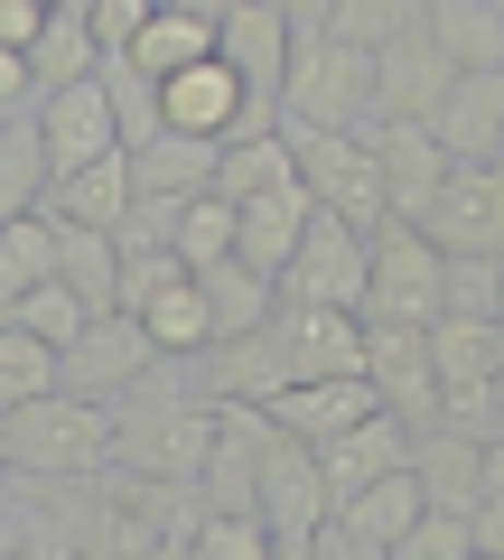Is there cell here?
<instances>
[{"mask_svg":"<svg viewBox=\"0 0 504 560\" xmlns=\"http://www.w3.org/2000/svg\"><path fill=\"white\" fill-rule=\"evenodd\" d=\"M262 440H271L262 401H215V440H206V467H197L206 514H262Z\"/></svg>","mask_w":504,"mask_h":560,"instance_id":"9c48e42d","label":"cell"},{"mask_svg":"<svg viewBox=\"0 0 504 560\" xmlns=\"http://www.w3.org/2000/svg\"><path fill=\"white\" fill-rule=\"evenodd\" d=\"M300 234H308V187H300V178L271 187V197H253V206H234V261H253L262 280L290 271Z\"/></svg>","mask_w":504,"mask_h":560,"instance_id":"44dd1931","label":"cell"},{"mask_svg":"<svg viewBox=\"0 0 504 560\" xmlns=\"http://www.w3.org/2000/svg\"><path fill=\"white\" fill-rule=\"evenodd\" d=\"M224 253H234V206L206 187V197H187V215H178V261L206 271V261H224Z\"/></svg>","mask_w":504,"mask_h":560,"instance_id":"74e56055","label":"cell"},{"mask_svg":"<svg viewBox=\"0 0 504 560\" xmlns=\"http://www.w3.org/2000/svg\"><path fill=\"white\" fill-rule=\"evenodd\" d=\"M271 420H281L290 440H337V430H355V420H374V383L364 374H327V383H290V393H271L262 401Z\"/></svg>","mask_w":504,"mask_h":560,"instance_id":"ffe728a7","label":"cell"},{"mask_svg":"<svg viewBox=\"0 0 504 560\" xmlns=\"http://www.w3.org/2000/svg\"><path fill=\"white\" fill-rule=\"evenodd\" d=\"M94 66H103V47H94V28H84V10H47V28L28 38V84L57 94V84H84Z\"/></svg>","mask_w":504,"mask_h":560,"instance_id":"4316f807","label":"cell"},{"mask_svg":"<svg viewBox=\"0 0 504 560\" xmlns=\"http://www.w3.org/2000/svg\"><path fill=\"white\" fill-rule=\"evenodd\" d=\"M421 20V0H327V38H345V47H374L392 38V28H411Z\"/></svg>","mask_w":504,"mask_h":560,"instance_id":"d590c367","label":"cell"},{"mask_svg":"<svg viewBox=\"0 0 504 560\" xmlns=\"http://www.w3.org/2000/svg\"><path fill=\"white\" fill-rule=\"evenodd\" d=\"M355 140L374 150V178H384V206L402 224L430 215V197L448 187V150L430 140V121H355Z\"/></svg>","mask_w":504,"mask_h":560,"instance_id":"7c38bea8","label":"cell"},{"mask_svg":"<svg viewBox=\"0 0 504 560\" xmlns=\"http://www.w3.org/2000/svg\"><path fill=\"white\" fill-rule=\"evenodd\" d=\"M439 271L448 261L421 243V224L384 215L374 234H364V327H430L439 318Z\"/></svg>","mask_w":504,"mask_h":560,"instance_id":"277c9868","label":"cell"},{"mask_svg":"<svg viewBox=\"0 0 504 560\" xmlns=\"http://www.w3.org/2000/svg\"><path fill=\"white\" fill-rule=\"evenodd\" d=\"M411 486L430 514H477L485 504V448L458 430H411Z\"/></svg>","mask_w":504,"mask_h":560,"instance_id":"e0dca14e","label":"cell"},{"mask_svg":"<svg viewBox=\"0 0 504 560\" xmlns=\"http://www.w3.org/2000/svg\"><path fill=\"white\" fill-rule=\"evenodd\" d=\"M430 374H439V401L485 393L504 374V327L495 318H430Z\"/></svg>","mask_w":504,"mask_h":560,"instance_id":"7402d4cb","label":"cell"},{"mask_svg":"<svg viewBox=\"0 0 504 560\" xmlns=\"http://www.w3.org/2000/svg\"><path fill=\"white\" fill-rule=\"evenodd\" d=\"M197 300H206V327H215V337H243V327H262L271 308H281V300H271V280L253 271V261H234V253L197 271Z\"/></svg>","mask_w":504,"mask_h":560,"instance_id":"603a6c76","label":"cell"},{"mask_svg":"<svg viewBox=\"0 0 504 560\" xmlns=\"http://www.w3.org/2000/svg\"><path fill=\"white\" fill-rule=\"evenodd\" d=\"M131 318L150 327V346H160V355H197V346L215 337V327H206V300H197V271H187V280H168V290H150V300L131 308Z\"/></svg>","mask_w":504,"mask_h":560,"instance_id":"d6a6232c","label":"cell"},{"mask_svg":"<svg viewBox=\"0 0 504 560\" xmlns=\"http://www.w3.org/2000/svg\"><path fill=\"white\" fill-rule=\"evenodd\" d=\"M467 541H477L485 560H504V495H485L477 514H467Z\"/></svg>","mask_w":504,"mask_h":560,"instance_id":"f6af8a7d","label":"cell"},{"mask_svg":"<svg viewBox=\"0 0 504 560\" xmlns=\"http://www.w3.org/2000/svg\"><path fill=\"white\" fill-rule=\"evenodd\" d=\"M0 318H10V327H28V337H38V346H57V355L84 337V308H75V290H66V280H38V290H20V300L0 308Z\"/></svg>","mask_w":504,"mask_h":560,"instance_id":"e575fe53","label":"cell"},{"mask_svg":"<svg viewBox=\"0 0 504 560\" xmlns=\"http://www.w3.org/2000/svg\"><path fill=\"white\" fill-rule=\"evenodd\" d=\"M485 495H504V440H485Z\"/></svg>","mask_w":504,"mask_h":560,"instance_id":"7dc6e473","label":"cell"},{"mask_svg":"<svg viewBox=\"0 0 504 560\" xmlns=\"http://www.w3.org/2000/svg\"><path fill=\"white\" fill-rule=\"evenodd\" d=\"M206 440H215V401L197 393L187 355H160L131 393L113 401V467L121 477H168V486H197Z\"/></svg>","mask_w":504,"mask_h":560,"instance_id":"6da1fadb","label":"cell"},{"mask_svg":"<svg viewBox=\"0 0 504 560\" xmlns=\"http://www.w3.org/2000/svg\"><path fill=\"white\" fill-rule=\"evenodd\" d=\"M308 551H318V560H392V551H384V541H364V533H345V523H337V514H327V523H318V533H308Z\"/></svg>","mask_w":504,"mask_h":560,"instance_id":"7bdbcfd3","label":"cell"},{"mask_svg":"<svg viewBox=\"0 0 504 560\" xmlns=\"http://www.w3.org/2000/svg\"><path fill=\"white\" fill-rule=\"evenodd\" d=\"M364 383H374V411L430 430L439 420V374H430V327H364Z\"/></svg>","mask_w":504,"mask_h":560,"instance_id":"8fae6325","label":"cell"},{"mask_svg":"<svg viewBox=\"0 0 504 560\" xmlns=\"http://www.w3.org/2000/svg\"><path fill=\"white\" fill-rule=\"evenodd\" d=\"M57 280L75 290L84 318L121 308V253H113V234H66V224H57Z\"/></svg>","mask_w":504,"mask_h":560,"instance_id":"83f0119b","label":"cell"},{"mask_svg":"<svg viewBox=\"0 0 504 560\" xmlns=\"http://www.w3.org/2000/svg\"><path fill=\"white\" fill-rule=\"evenodd\" d=\"M150 10H168V0H150Z\"/></svg>","mask_w":504,"mask_h":560,"instance_id":"f5cc1de1","label":"cell"},{"mask_svg":"<svg viewBox=\"0 0 504 560\" xmlns=\"http://www.w3.org/2000/svg\"><path fill=\"white\" fill-rule=\"evenodd\" d=\"M392 467H411V430L402 420H355V430H337V440H318V477H327V504H345L355 486L392 477Z\"/></svg>","mask_w":504,"mask_h":560,"instance_id":"ac0fdd59","label":"cell"},{"mask_svg":"<svg viewBox=\"0 0 504 560\" xmlns=\"http://www.w3.org/2000/svg\"><path fill=\"white\" fill-rule=\"evenodd\" d=\"M421 10H430V0H421Z\"/></svg>","mask_w":504,"mask_h":560,"instance_id":"9f6ffc18","label":"cell"},{"mask_svg":"<svg viewBox=\"0 0 504 560\" xmlns=\"http://www.w3.org/2000/svg\"><path fill=\"white\" fill-rule=\"evenodd\" d=\"M467 560H485V551H467Z\"/></svg>","mask_w":504,"mask_h":560,"instance_id":"11a10c76","label":"cell"},{"mask_svg":"<svg viewBox=\"0 0 504 560\" xmlns=\"http://www.w3.org/2000/svg\"><path fill=\"white\" fill-rule=\"evenodd\" d=\"M0 458L28 486H84L113 467V411L75 393H38L20 411H0Z\"/></svg>","mask_w":504,"mask_h":560,"instance_id":"7a4b0ae2","label":"cell"},{"mask_svg":"<svg viewBox=\"0 0 504 560\" xmlns=\"http://www.w3.org/2000/svg\"><path fill=\"white\" fill-rule=\"evenodd\" d=\"M160 121H168V131H187V140H234V131H243V84H234V66H224V57H197V66H178V75H160Z\"/></svg>","mask_w":504,"mask_h":560,"instance_id":"2e32d148","label":"cell"},{"mask_svg":"<svg viewBox=\"0 0 504 560\" xmlns=\"http://www.w3.org/2000/svg\"><path fill=\"white\" fill-rule=\"evenodd\" d=\"M495 28H504V0H495Z\"/></svg>","mask_w":504,"mask_h":560,"instance_id":"816d5d0a","label":"cell"},{"mask_svg":"<svg viewBox=\"0 0 504 560\" xmlns=\"http://www.w3.org/2000/svg\"><path fill=\"white\" fill-rule=\"evenodd\" d=\"M121 206H131V150H113V160L94 168H66V178H47V224H66V234H113Z\"/></svg>","mask_w":504,"mask_h":560,"instance_id":"d6986e66","label":"cell"},{"mask_svg":"<svg viewBox=\"0 0 504 560\" xmlns=\"http://www.w3.org/2000/svg\"><path fill=\"white\" fill-rule=\"evenodd\" d=\"M38 393H57V346H38L28 327L0 318V411H20Z\"/></svg>","mask_w":504,"mask_h":560,"instance_id":"836d02e7","label":"cell"},{"mask_svg":"<svg viewBox=\"0 0 504 560\" xmlns=\"http://www.w3.org/2000/svg\"><path fill=\"white\" fill-rule=\"evenodd\" d=\"M141 20H150V0H84V28H94L103 57H121V47L141 38Z\"/></svg>","mask_w":504,"mask_h":560,"instance_id":"b9f144b4","label":"cell"},{"mask_svg":"<svg viewBox=\"0 0 504 560\" xmlns=\"http://www.w3.org/2000/svg\"><path fill=\"white\" fill-rule=\"evenodd\" d=\"M121 57H131L150 84H160V75H178V66L215 57V28H206V20H187V10H150V20H141V38L121 47Z\"/></svg>","mask_w":504,"mask_h":560,"instance_id":"4dcf8cb0","label":"cell"},{"mask_svg":"<svg viewBox=\"0 0 504 560\" xmlns=\"http://www.w3.org/2000/svg\"><path fill=\"white\" fill-rule=\"evenodd\" d=\"M20 113H38V84H28V57L0 47V121H20Z\"/></svg>","mask_w":504,"mask_h":560,"instance_id":"ee69618b","label":"cell"},{"mask_svg":"<svg viewBox=\"0 0 504 560\" xmlns=\"http://www.w3.org/2000/svg\"><path fill=\"white\" fill-rule=\"evenodd\" d=\"M262 10L290 28V38H318V28H327V0H262Z\"/></svg>","mask_w":504,"mask_h":560,"instance_id":"bcb514c9","label":"cell"},{"mask_svg":"<svg viewBox=\"0 0 504 560\" xmlns=\"http://www.w3.org/2000/svg\"><path fill=\"white\" fill-rule=\"evenodd\" d=\"M327 514H337L345 533H364V541H384V551H392V541H402L411 523L430 514V504H421V486H411V467H392V477L355 486V495H345V504H327Z\"/></svg>","mask_w":504,"mask_h":560,"instance_id":"484cf974","label":"cell"},{"mask_svg":"<svg viewBox=\"0 0 504 560\" xmlns=\"http://www.w3.org/2000/svg\"><path fill=\"white\" fill-rule=\"evenodd\" d=\"M38 140H47V168H94V160H113L121 150V131H113V103H103V84L84 75V84H57V94H38Z\"/></svg>","mask_w":504,"mask_h":560,"instance_id":"5bb4252c","label":"cell"},{"mask_svg":"<svg viewBox=\"0 0 504 560\" xmlns=\"http://www.w3.org/2000/svg\"><path fill=\"white\" fill-rule=\"evenodd\" d=\"M430 140L448 150V168H467V160H504V66H477V75L448 84L439 113H430Z\"/></svg>","mask_w":504,"mask_h":560,"instance_id":"9a60e30c","label":"cell"},{"mask_svg":"<svg viewBox=\"0 0 504 560\" xmlns=\"http://www.w3.org/2000/svg\"><path fill=\"white\" fill-rule=\"evenodd\" d=\"M38 10H84V0H38Z\"/></svg>","mask_w":504,"mask_h":560,"instance_id":"f907efd6","label":"cell"},{"mask_svg":"<svg viewBox=\"0 0 504 560\" xmlns=\"http://www.w3.org/2000/svg\"><path fill=\"white\" fill-rule=\"evenodd\" d=\"M281 140H290V168H300L308 206H327V215L355 224V234H374V224L392 215L384 178H374V150H364L355 131H281Z\"/></svg>","mask_w":504,"mask_h":560,"instance_id":"5b68a950","label":"cell"},{"mask_svg":"<svg viewBox=\"0 0 504 560\" xmlns=\"http://www.w3.org/2000/svg\"><path fill=\"white\" fill-rule=\"evenodd\" d=\"M94 84H103V103H113L121 150H150V140L168 131V121H160V84H150L131 57H103V66H94Z\"/></svg>","mask_w":504,"mask_h":560,"instance_id":"1f68e13d","label":"cell"},{"mask_svg":"<svg viewBox=\"0 0 504 560\" xmlns=\"http://www.w3.org/2000/svg\"><path fill=\"white\" fill-rule=\"evenodd\" d=\"M187 560H271V533L262 514H206L187 533Z\"/></svg>","mask_w":504,"mask_h":560,"instance_id":"f35d334b","label":"cell"},{"mask_svg":"<svg viewBox=\"0 0 504 560\" xmlns=\"http://www.w3.org/2000/svg\"><path fill=\"white\" fill-rule=\"evenodd\" d=\"M160 364V346H150V327L131 318V308H103V318H84V337L57 355V393H75V401H103L113 411L131 383Z\"/></svg>","mask_w":504,"mask_h":560,"instance_id":"52a82bcc","label":"cell"},{"mask_svg":"<svg viewBox=\"0 0 504 560\" xmlns=\"http://www.w3.org/2000/svg\"><path fill=\"white\" fill-rule=\"evenodd\" d=\"M374 121V57L345 38H290V75H281V131H355Z\"/></svg>","mask_w":504,"mask_h":560,"instance_id":"3957f363","label":"cell"},{"mask_svg":"<svg viewBox=\"0 0 504 560\" xmlns=\"http://www.w3.org/2000/svg\"><path fill=\"white\" fill-rule=\"evenodd\" d=\"M300 168H290V140L281 131H253V140H215V197L224 206H253L271 197V187H290Z\"/></svg>","mask_w":504,"mask_h":560,"instance_id":"d4e9b609","label":"cell"},{"mask_svg":"<svg viewBox=\"0 0 504 560\" xmlns=\"http://www.w3.org/2000/svg\"><path fill=\"white\" fill-rule=\"evenodd\" d=\"M485 401H495V440H504V374H495V383H485Z\"/></svg>","mask_w":504,"mask_h":560,"instance_id":"c3c4849f","label":"cell"},{"mask_svg":"<svg viewBox=\"0 0 504 560\" xmlns=\"http://www.w3.org/2000/svg\"><path fill=\"white\" fill-rule=\"evenodd\" d=\"M327 523V477H318V448L290 440L281 420H271L262 440V533L271 541H308Z\"/></svg>","mask_w":504,"mask_h":560,"instance_id":"4fadbf2b","label":"cell"},{"mask_svg":"<svg viewBox=\"0 0 504 560\" xmlns=\"http://www.w3.org/2000/svg\"><path fill=\"white\" fill-rule=\"evenodd\" d=\"M131 187H141V197H206V187H215V140L160 131L150 150H131Z\"/></svg>","mask_w":504,"mask_h":560,"instance_id":"cb8c5ba5","label":"cell"},{"mask_svg":"<svg viewBox=\"0 0 504 560\" xmlns=\"http://www.w3.org/2000/svg\"><path fill=\"white\" fill-rule=\"evenodd\" d=\"M271 300L281 308H345V318H355L364 308V234L337 224L327 206H308V234H300V253H290V271L271 280Z\"/></svg>","mask_w":504,"mask_h":560,"instance_id":"8992f818","label":"cell"},{"mask_svg":"<svg viewBox=\"0 0 504 560\" xmlns=\"http://www.w3.org/2000/svg\"><path fill=\"white\" fill-rule=\"evenodd\" d=\"M430 253H467V261H504V160H467L448 168V187L421 215Z\"/></svg>","mask_w":504,"mask_h":560,"instance_id":"ba28073f","label":"cell"},{"mask_svg":"<svg viewBox=\"0 0 504 560\" xmlns=\"http://www.w3.org/2000/svg\"><path fill=\"white\" fill-rule=\"evenodd\" d=\"M178 215H187V197H141L131 187V206L113 224V253H178Z\"/></svg>","mask_w":504,"mask_h":560,"instance_id":"8d00e7d4","label":"cell"},{"mask_svg":"<svg viewBox=\"0 0 504 560\" xmlns=\"http://www.w3.org/2000/svg\"><path fill=\"white\" fill-rule=\"evenodd\" d=\"M0 477H10V458H0Z\"/></svg>","mask_w":504,"mask_h":560,"instance_id":"db71d44e","label":"cell"},{"mask_svg":"<svg viewBox=\"0 0 504 560\" xmlns=\"http://www.w3.org/2000/svg\"><path fill=\"white\" fill-rule=\"evenodd\" d=\"M439 318H495V271L504 261H467V253H439Z\"/></svg>","mask_w":504,"mask_h":560,"instance_id":"ab89813d","label":"cell"},{"mask_svg":"<svg viewBox=\"0 0 504 560\" xmlns=\"http://www.w3.org/2000/svg\"><path fill=\"white\" fill-rule=\"evenodd\" d=\"M495 327H504V271H495Z\"/></svg>","mask_w":504,"mask_h":560,"instance_id":"681fc988","label":"cell"},{"mask_svg":"<svg viewBox=\"0 0 504 560\" xmlns=\"http://www.w3.org/2000/svg\"><path fill=\"white\" fill-rule=\"evenodd\" d=\"M448 84H458V66H448L439 38H430V10L374 47V121H430Z\"/></svg>","mask_w":504,"mask_h":560,"instance_id":"30bf717a","label":"cell"},{"mask_svg":"<svg viewBox=\"0 0 504 560\" xmlns=\"http://www.w3.org/2000/svg\"><path fill=\"white\" fill-rule=\"evenodd\" d=\"M477 541H467V514H421L402 541H392V560H467Z\"/></svg>","mask_w":504,"mask_h":560,"instance_id":"60d3db41","label":"cell"},{"mask_svg":"<svg viewBox=\"0 0 504 560\" xmlns=\"http://www.w3.org/2000/svg\"><path fill=\"white\" fill-rule=\"evenodd\" d=\"M430 38L458 75L477 66H504V28H495V0H430Z\"/></svg>","mask_w":504,"mask_h":560,"instance_id":"f1b7e54d","label":"cell"},{"mask_svg":"<svg viewBox=\"0 0 504 560\" xmlns=\"http://www.w3.org/2000/svg\"><path fill=\"white\" fill-rule=\"evenodd\" d=\"M47 178H57V168H47V140H38V121H0V224L10 215H38L47 206Z\"/></svg>","mask_w":504,"mask_h":560,"instance_id":"f546056e","label":"cell"}]
</instances>
